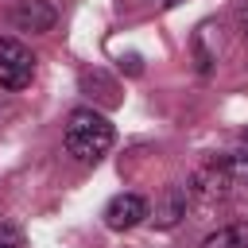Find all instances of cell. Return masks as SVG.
<instances>
[{
    "instance_id": "obj_1",
    "label": "cell",
    "mask_w": 248,
    "mask_h": 248,
    "mask_svg": "<svg viewBox=\"0 0 248 248\" xmlns=\"http://www.w3.org/2000/svg\"><path fill=\"white\" fill-rule=\"evenodd\" d=\"M112 140H116V132H112V124H108L101 112H93V108H74V112L66 116L62 143H66V151H70L78 163H97V159L112 147Z\"/></svg>"
},
{
    "instance_id": "obj_2",
    "label": "cell",
    "mask_w": 248,
    "mask_h": 248,
    "mask_svg": "<svg viewBox=\"0 0 248 248\" xmlns=\"http://www.w3.org/2000/svg\"><path fill=\"white\" fill-rule=\"evenodd\" d=\"M35 78V54L19 39H0V89H27Z\"/></svg>"
},
{
    "instance_id": "obj_3",
    "label": "cell",
    "mask_w": 248,
    "mask_h": 248,
    "mask_svg": "<svg viewBox=\"0 0 248 248\" xmlns=\"http://www.w3.org/2000/svg\"><path fill=\"white\" fill-rule=\"evenodd\" d=\"M229 182H232L229 159H209L205 167L194 170V178H190V194L202 198V202H217V198H225Z\"/></svg>"
},
{
    "instance_id": "obj_4",
    "label": "cell",
    "mask_w": 248,
    "mask_h": 248,
    "mask_svg": "<svg viewBox=\"0 0 248 248\" xmlns=\"http://www.w3.org/2000/svg\"><path fill=\"white\" fill-rule=\"evenodd\" d=\"M147 213H151V209H147V202H143L140 194H116V198L105 205V225L116 229V232H124V229H136Z\"/></svg>"
},
{
    "instance_id": "obj_5",
    "label": "cell",
    "mask_w": 248,
    "mask_h": 248,
    "mask_svg": "<svg viewBox=\"0 0 248 248\" xmlns=\"http://www.w3.org/2000/svg\"><path fill=\"white\" fill-rule=\"evenodd\" d=\"M54 19H58V12H54V4H50V0H23V4L12 12V23H16L19 31H31V35L50 31V27H54Z\"/></svg>"
},
{
    "instance_id": "obj_6",
    "label": "cell",
    "mask_w": 248,
    "mask_h": 248,
    "mask_svg": "<svg viewBox=\"0 0 248 248\" xmlns=\"http://www.w3.org/2000/svg\"><path fill=\"white\" fill-rule=\"evenodd\" d=\"M202 248H248V225H225L202 240Z\"/></svg>"
},
{
    "instance_id": "obj_7",
    "label": "cell",
    "mask_w": 248,
    "mask_h": 248,
    "mask_svg": "<svg viewBox=\"0 0 248 248\" xmlns=\"http://www.w3.org/2000/svg\"><path fill=\"white\" fill-rule=\"evenodd\" d=\"M186 213V194L178 190V186H167V194H163V205L155 209V217H159V225L163 229H170V225H178V217Z\"/></svg>"
},
{
    "instance_id": "obj_8",
    "label": "cell",
    "mask_w": 248,
    "mask_h": 248,
    "mask_svg": "<svg viewBox=\"0 0 248 248\" xmlns=\"http://www.w3.org/2000/svg\"><path fill=\"white\" fill-rule=\"evenodd\" d=\"M229 170H232V182H244L248 186V143L229 155Z\"/></svg>"
},
{
    "instance_id": "obj_9",
    "label": "cell",
    "mask_w": 248,
    "mask_h": 248,
    "mask_svg": "<svg viewBox=\"0 0 248 248\" xmlns=\"http://www.w3.org/2000/svg\"><path fill=\"white\" fill-rule=\"evenodd\" d=\"M0 248H27L23 229H19V225H12V221H0Z\"/></svg>"
},
{
    "instance_id": "obj_10",
    "label": "cell",
    "mask_w": 248,
    "mask_h": 248,
    "mask_svg": "<svg viewBox=\"0 0 248 248\" xmlns=\"http://www.w3.org/2000/svg\"><path fill=\"white\" fill-rule=\"evenodd\" d=\"M240 35H244V39H248V8H244V12H240Z\"/></svg>"
},
{
    "instance_id": "obj_11",
    "label": "cell",
    "mask_w": 248,
    "mask_h": 248,
    "mask_svg": "<svg viewBox=\"0 0 248 248\" xmlns=\"http://www.w3.org/2000/svg\"><path fill=\"white\" fill-rule=\"evenodd\" d=\"M244 143H248V136H244Z\"/></svg>"
}]
</instances>
